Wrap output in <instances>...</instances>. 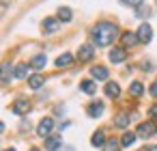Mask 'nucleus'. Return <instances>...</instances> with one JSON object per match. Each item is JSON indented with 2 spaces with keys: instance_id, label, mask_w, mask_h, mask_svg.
I'll list each match as a JSON object with an SVG mask.
<instances>
[{
  "instance_id": "nucleus-1",
  "label": "nucleus",
  "mask_w": 157,
  "mask_h": 151,
  "mask_svg": "<svg viewBox=\"0 0 157 151\" xmlns=\"http://www.w3.org/2000/svg\"><path fill=\"white\" fill-rule=\"evenodd\" d=\"M116 37H118V26L112 24V22H99V24L93 28V41H95L99 48H105V46L114 43Z\"/></svg>"
},
{
  "instance_id": "nucleus-2",
  "label": "nucleus",
  "mask_w": 157,
  "mask_h": 151,
  "mask_svg": "<svg viewBox=\"0 0 157 151\" xmlns=\"http://www.w3.org/2000/svg\"><path fill=\"white\" fill-rule=\"evenodd\" d=\"M157 132V125L153 123V121H144V123H140L138 127H136V136L138 138H148V136H153Z\"/></svg>"
},
{
  "instance_id": "nucleus-3",
  "label": "nucleus",
  "mask_w": 157,
  "mask_h": 151,
  "mask_svg": "<svg viewBox=\"0 0 157 151\" xmlns=\"http://www.w3.org/2000/svg\"><path fill=\"white\" fill-rule=\"evenodd\" d=\"M52 129H54V119L45 117V119H41V123H39V127H37V134H39L41 138H48V136L52 134Z\"/></svg>"
},
{
  "instance_id": "nucleus-4",
  "label": "nucleus",
  "mask_w": 157,
  "mask_h": 151,
  "mask_svg": "<svg viewBox=\"0 0 157 151\" xmlns=\"http://www.w3.org/2000/svg\"><path fill=\"white\" fill-rule=\"evenodd\" d=\"M15 74V69L11 67V63H2V65H0V82H2V84H7V82H11V76Z\"/></svg>"
},
{
  "instance_id": "nucleus-5",
  "label": "nucleus",
  "mask_w": 157,
  "mask_h": 151,
  "mask_svg": "<svg viewBox=\"0 0 157 151\" xmlns=\"http://www.w3.org/2000/svg\"><path fill=\"white\" fill-rule=\"evenodd\" d=\"M136 35H138V39H140L142 43H148V41L153 39V28H151L148 24H142V26L138 28V33H136Z\"/></svg>"
},
{
  "instance_id": "nucleus-6",
  "label": "nucleus",
  "mask_w": 157,
  "mask_h": 151,
  "mask_svg": "<svg viewBox=\"0 0 157 151\" xmlns=\"http://www.w3.org/2000/svg\"><path fill=\"white\" fill-rule=\"evenodd\" d=\"M93 56H95V48H93L90 43L80 46V52H78V58H80V61H90Z\"/></svg>"
},
{
  "instance_id": "nucleus-7",
  "label": "nucleus",
  "mask_w": 157,
  "mask_h": 151,
  "mask_svg": "<svg viewBox=\"0 0 157 151\" xmlns=\"http://www.w3.org/2000/svg\"><path fill=\"white\" fill-rule=\"evenodd\" d=\"M15 114H26V112H30V101H26V99H17L15 104H13V108H11Z\"/></svg>"
},
{
  "instance_id": "nucleus-8",
  "label": "nucleus",
  "mask_w": 157,
  "mask_h": 151,
  "mask_svg": "<svg viewBox=\"0 0 157 151\" xmlns=\"http://www.w3.org/2000/svg\"><path fill=\"white\" fill-rule=\"evenodd\" d=\"M43 84H45V78H43L41 74H35V76H30V78H28V86H30L33 91H39Z\"/></svg>"
},
{
  "instance_id": "nucleus-9",
  "label": "nucleus",
  "mask_w": 157,
  "mask_h": 151,
  "mask_svg": "<svg viewBox=\"0 0 157 151\" xmlns=\"http://www.w3.org/2000/svg\"><path fill=\"white\" fill-rule=\"evenodd\" d=\"M125 58H127L125 48H114V50L110 52V61H112V63H123Z\"/></svg>"
},
{
  "instance_id": "nucleus-10",
  "label": "nucleus",
  "mask_w": 157,
  "mask_h": 151,
  "mask_svg": "<svg viewBox=\"0 0 157 151\" xmlns=\"http://www.w3.org/2000/svg\"><path fill=\"white\" fill-rule=\"evenodd\" d=\"M60 145H63V138L60 136H48L45 138V149L48 151H56Z\"/></svg>"
},
{
  "instance_id": "nucleus-11",
  "label": "nucleus",
  "mask_w": 157,
  "mask_h": 151,
  "mask_svg": "<svg viewBox=\"0 0 157 151\" xmlns=\"http://www.w3.org/2000/svg\"><path fill=\"white\" fill-rule=\"evenodd\" d=\"M56 30H58V20L48 18V20L43 22V33H45V35H50V33H56Z\"/></svg>"
},
{
  "instance_id": "nucleus-12",
  "label": "nucleus",
  "mask_w": 157,
  "mask_h": 151,
  "mask_svg": "<svg viewBox=\"0 0 157 151\" xmlns=\"http://www.w3.org/2000/svg\"><path fill=\"white\" fill-rule=\"evenodd\" d=\"M121 39H123V46H125V48H131V46H136V43L140 41L136 33H125V35H121Z\"/></svg>"
},
{
  "instance_id": "nucleus-13",
  "label": "nucleus",
  "mask_w": 157,
  "mask_h": 151,
  "mask_svg": "<svg viewBox=\"0 0 157 151\" xmlns=\"http://www.w3.org/2000/svg\"><path fill=\"white\" fill-rule=\"evenodd\" d=\"M90 74H93V78H95V80H108V69H105L103 65L93 67V69H90Z\"/></svg>"
},
{
  "instance_id": "nucleus-14",
  "label": "nucleus",
  "mask_w": 157,
  "mask_h": 151,
  "mask_svg": "<svg viewBox=\"0 0 157 151\" xmlns=\"http://www.w3.org/2000/svg\"><path fill=\"white\" fill-rule=\"evenodd\" d=\"M80 89H82V93H86V95H95V93H97V86H95L93 80H82V82H80Z\"/></svg>"
},
{
  "instance_id": "nucleus-15",
  "label": "nucleus",
  "mask_w": 157,
  "mask_h": 151,
  "mask_svg": "<svg viewBox=\"0 0 157 151\" xmlns=\"http://www.w3.org/2000/svg\"><path fill=\"white\" fill-rule=\"evenodd\" d=\"M86 112H88V117H101L103 114V104L101 101H93Z\"/></svg>"
},
{
  "instance_id": "nucleus-16",
  "label": "nucleus",
  "mask_w": 157,
  "mask_h": 151,
  "mask_svg": "<svg viewBox=\"0 0 157 151\" xmlns=\"http://www.w3.org/2000/svg\"><path fill=\"white\" fill-rule=\"evenodd\" d=\"M114 125H116V127H121V129H125V127L129 125V114H127V112L116 114V117H114Z\"/></svg>"
},
{
  "instance_id": "nucleus-17",
  "label": "nucleus",
  "mask_w": 157,
  "mask_h": 151,
  "mask_svg": "<svg viewBox=\"0 0 157 151\" xmlns=\"http://www.w3.org/2000/svg\"><path fill=\"white\" fill-rule=\"evenodd\" d=\"M105 95H108V97H118V95H121V86H118L116 82H108V84H105Z\"/></svg>"
},
{
  "instance_id": "nucleus-18",
  "label": "nucleus",
  "mask_w": 157,
  "mask_h": 151,
  "mask_svg": "<svg viewBox=\"0 0 157 151\" xmlns=\"http://www.w3.org/2000/svg\"><path fill=\"white\" fill-rule=\"evenodd\" d=\"M90 145H93V147H101V145H105V134H103L101 129L95 132L93 138H90Z\"/></svg>"
},
{
  "instance_id": "nucleus-19",
  "label": "nucleus",
  "mask_w": 157,
  "mask_h": 151,
  "mask_svg": "<svg viewBox=\"0 0 157 151\" xmlns=\"http://www.w3.org/2000/svg\"><path fill=\"white\" fill-rule=\"evenodd\" d=\"M45 63H48V58H45V54H37L33 61H30V65L35 67V69H43L45 67Z\"/></svg>"
},
{
  "instance_id": "nucleus-20",
  "label": "nucleus",
  "mask_w": 157,
  "mask_h": 151,
  "mask_svg": "<svg viewBox=\"0 0 157 151\" xmlns=\"http://www.w3.org/2000/svg\"><path fill=\"white\" fill-rule=\"evenodd\" d=\"M71 15H73V13H71L69 7H60V9H58V20H60V22H71Z\"/></svg>"
},
{
  "instance_id": "nucleus-21",
  "label": "nucleus",
  "mask_w": 157,
  "mask_h": 151,
  "mask_svg": "<svg viewBox=\"0 0 157 151\" xmlns=\"http://www.w3.org/2000/svg\"><path fill=\"white\" fill-rule=\"evenodd\" d=\"M71 61H73L71 54H60V56L56 58V65H58V67H67V65H71Z\"/></svg>"
},
{
  "instance_id": "nucleus-22",
  "label": "nucleus",
  "mask_w": 157,
  "mask_h": 151,
  "mask_svg": "<svg viewBox=\"0 0 157 151\" xmlns=\"http://www.w3.org/2000/svg\"><path fill=\"white\" fill-rule=\"evenodd\" d=\"M133 140H136V134L133 132H125L123 138H121V145L123 147H129V145H133Z\"/></svg>"
},
{
  "instance_id": "nucleus-23",
  "label": "nucleus",
  "mask_w": 157,
  "mask_h": 151,
  "mask_svg": "<svg viewBox=\"0 0 157 151\" xmlns=\"http://www.w3.org/2000/svg\"><path fill=\"white\" fill-rule=\"evenodd\" d=\"M129 93H131V95H136V97H140V95L144 93V86H142L140 82H131V86H129Z\"/></svg>"
},
{
  "instance_id": "nucleus-24",
  "label": "nucleus",
  "mask_w": 157,
  "mask_h": 151,
  "mask_svg": "<svg viewBox=\"0 0 157 151\" xmlns=\"http://www.w3.org/2000/svg\"><path fill=\"white\" fill-rule=\"evenodd\" d=\"M121 149V142L118 140H105V145H103V151H118Z\"/></svg>"
},
{
  "instance_id": "nucleus-25",
  "label": "nucleus",
  "mask_w": 157,
  "mask_h": 151,
  "mask_svg": "<svg viewBox=\"0 0 157 151\" xmlns=\"http://www.w3.org/2000/svg\"><path fill=\"white\" fill-rule=\"evenodd\" d=\"M13 76H15V78H26V76H28V65H17Z\"/></svg>"
},
{
  "instance_id": "nucleus-26",
  "label": "nucleus",
  "mask_w": 157,
  "mask_h": 151,
  "mask_svg": "<svg viewBox=\"0 0 157 151\" xmlns=\"http://www.w3.org/2000/svg\"><path fill=\"white\" fill-rule=\"evenodd\" d=\"M123 5H129V7H140L142 5V0H121Z\"/></svg>"
},
{
  "instance_id": "nucleus-27",
  "label": "nucleus",
  "mask_w": 157,
  "mask_h": 151,
  "mask_svg": "<svg viewBox=\"0 0 157 151\" xmlns=\"http://www.w3.org/2000/svg\"><path fill=\"white\" fill-rule=\"evenodd\" d=\"M151 13V9H146V7H138V15L142 18V15H148Z\"/></svg>"
},
{
  "instance_id": "nucleus-28",
  "label": "nucleus",
  "mask_w": 157,
  "mask_h": 151,
  "mask_svg": "<svg viewBox=\"0 0 157 151\" xmlns=\"http://www.w3.org/2000/svg\"><path fill=\"white\" fill-rule=\"evenodd\" d=\"M151 95H153V97H157V82H153V84H151Z\"/></svg>"
},
{
  "instance_id": "nucleus-29",
  "label": "nucleus",
  "mask_w": 157,
  "mask_h": 151,
  "mask_svg": "<svg viewBox=\"0 0 157 151\" xmlns=\"http://www.w3.org/2000/svg\"><path fill=\"white\" fill-rule=\"evenodd\" d=\"M148 114H151V117H157V106H151V110H148Z\"/></svg>"
},
{
  "instance_id": "nucleus-30",
  "label": "nucleus",
  "mask_w": 157,
  "mask_h": 151,
  "mask_svg": "<svg viewBox=\"0 0 157 151\" xmlns=\"http://www.w3.org/2000/svg\"><path fill=\"white\" fill-rule=\"evenodd\" d=\"M2 132H5V123H2V121H0V134H2Z\"/></svg>"
},
{
  "instance_id": "nucleus-31",
  "label": "nucleus",
  "mask_w": 157,
  "mask_h": 151,
  "mask_svg": "<svg viewBox=\"0 0 157 151\" xmlns=\"http://www.w3.org/2000/svg\"><path fill=\"white\" fill-rule=\"evenodd\" d=\"M151 151H157V145H155V147H151Z\"/></svg>"
},
{
  "instance_id": "nucleus-32",
  "label": "nucleus",
  "mask_w": 157,
  "mask_h": 151,
  "mask_svg": "<svg viewBox=\"0 0 157 151\" xmlns=\"http://www.w3.org/2000/svg\"><path fill=\"white\" fill-rule=\"evenodd\" d=\"M7 151H15V149H7Z\"/></svg>"
},
{
  "instance_id": "nucleus-33",
  "label": "nucleus",
  "mask_w": 157,
  "mask_h": 151,
  "mask_svg": "<svg viewBox=\"0 0 157 151\" xmlns=\"http://www.w3.org/2000/svg\"><path fill=\"white\" fill-rule=\"evenodd\" d=\"M30 151H39V149H30Z\"/></svg>"
}]
</instances>
